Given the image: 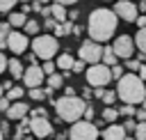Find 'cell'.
<instances>
[{
    "label": "cell",
    "instance_id": "obj_31",
    "mask_svg": "<svg viewBox=\"0 0 146 140\" xmlns=\"http://www.w3.org/2000/svg\"><path fill=\"white\" fill-rule=\"evenodd\" d=\"M139 67H141L139 60H125V67H123V69H128V73H137Z\"/></svg>",
    "mask_w": 146,
    "mask_h": 140
},
{
    "label": "cell",
    "instance_id": "obj_56",
    "mask_svg": "<svg viewBox=\"0 0 146 140\" xmlns=\"http://www.w3.org/2000/svg\"><path fill=\"white\" fill-rule=\"evenodd\" d=\"M141 2H146V0H141Z\"/></svg>",
    "mask_w": 146,
    "mask_h": 140
},
{
    "label": "cell",
    "instance_id": "obj_26",
    "mask_svg": "<svg viewBox=\"0 0 146 140\" xmlns=\"http://www.w3.org/2000/svg\"><path fill=\"white\" fill-rule=\"evenodd\" d=\"M132 133H135V140H146V122H137Z\"/></svg>",
    "mask_w": 146,
    "mask_h": 140
},
{
    "label": "cell",
    "instance_id": "obj_53",
    "mask_svg": "<svg viewBox=\"0 0 146 140\" xmlns=\"http://www.w3.org/2000/svg\"><path fill=\"white\" fill-rule=\"evenodd\" d=\"M36 2H41V5H48V2H50V0H36Z\"/></svg>",
    "mask_w": 146,
    "mask_h": 140
},
{
    "label": "cell",
    "instance_id": "obj_28",
    "mask_svg": "<svg viewBox=\"0 0 146 140\" xmlns=\"http://www.w3.org/2000/svg\"><path fill=\"white\" fill-rule=\"evenodd\" d=\"M100 101H103V103H107V106H112V103L116 101V92H114V90H103Z\"/></svg>",
    "mask_w": 146,
    "mask_h": 140
},
{
    "label": "cell",
    "instance_id": "obj_3",
    "mask_svg": "<svg viewBox=\"0 0 146 140\" xmlns=\"http://www.w3.org/2000/svg\"><path fill=\"white\" fill-rule=\"evenodd\" d=\"M87 108V101L82 96H59L55 101V110H57V117L62 122H78L82 119V112Z\"/></svg>",
    "mask_w": 146,
    "mask_h": 140
},
{
    "label": "cell",
    "instance_id": "obj_35",
    "mask_svg": "<svg viewBox=\"0 0 146 140\" xmlns=\"http://www.w3.org/2000/svg\"><path fill=\"white\" fill-rule=\"evenodd\" d=\"M82 71H84V62H82V60H73L71 73H82Z\"/></svg>",
    "mask_w": 146,
    "mask_h": 140
},
{
    "label": "cell",
    "instance_id": "obj_29",
    "mask_svg": "<svg viewBox=\"0 0 146 140\" xmlns=\"http://www.w3.org/2000/svg\"><path fill=\"white\" fill-rule=\"evenodd\" d=\"M7 34H9V23H7V21H2V23H0V48H5Z\"/></svg>",
    "mask_w": 146,
    "mask_h": 140
},
{
    "label": "cell",
    "instance_id": "obj_19",
    "mask_svg": "<svg viewBox=\"0 0 146 140\" xmlns=\"http://www.w3.org/2000/svg\"><path fill=\"white\" fill-rule=\"evenodd\" d=\"M135 48H139L141 50V55H146V28H141L137 34H135Z\"/></svg>",
    "mask_w": 146,
    "mask_h": 140
},
{
    "label": "cell",
    "instance_id": "obj_16",
    "mask_svg": "<svg viewBox=\"0 0 146 140\" xmlns=\"http://www.w3.org/2000/svg\"><path fill=\"white\" fill-rule=\"evenodd\" d=\"M116 55H114V50H112V46H103V55H100V62L105 64V67H114L116 64Z\"/></svg>",
    "mask_w": 146,
    "mask_h": 140
},
{
    "label": "cell",
    "instance_id": "obj_40",
    "mask_svg": "<svg viewBox=\"0 0 146 140\" xmlns=\"http://www.w3.org/2000/svg\"><path fill=\"white\" fill-rule=\"evenodd\" d=\"M9 103H11V101H9L7 96H0V110H2V112H5L7 108H9Z\"/></svg>",
    "mask_w": 146,
    "mask_h": 140
},
{
    "label": "cell",
    "instance_id": "obj_25",
    "mask_svg": "<svg viewBox=\"0 0 146 140\" xmlns=\"http://www.w3.org/2000/svg\"><path fill=\"white\" fill-rule=\"evenodd\" d=\"M27 94H30V99H32V101H43V99L48 96V94H46V90H41V87H32Z\"/></svg>",
    "mask_w": 146,
    "mask_h": 140
},
{
    "label": "cell",
    "instance_id": "obj_11",
    "mask_svg": "<svg viewBox=\"0 0 146 140\" xmlns=\"http://www.w3.org/2000/svg\"><path fill=\"white\" fill-rule=\"evenodd\" d=\"M30 131H32L36 138L46 140V138L52 133V124H50L48 117H32V119H30Z\"/></svg>",
    "mask_w": 146,
    "mask_h": 140
},
{
    "label": "cell",
    "instance_id": "obj_33",
    "mask_svg": "<svg viewBox=\"0 0 146 140\" xmlns=\"http://www.w3.org/2000/svg\"><path fill=\"white\" fill-rule=\"evenodd\" d=\"M41 71H43V76H50V73H55V62L46 60V62L41 64Z\"/></svg>",
    "mask_w": 146,
    "mask_h": 140
},
{
    "label": "cell",
    "instance_id": "obj_13",
    "mask_svg": "<svg viewBox=\"0 0 146 140\" xmlns=\"http://www.w3.org/2000/svg\"><path fill=\"white\" fill-rule=\"evenodd\" d=\"M5 112H7V117H9V119L18 122V119H23V117L30 112V106H27V103H23V101H14V103H9V108H7Z\"/></svg>",
    "mask_w": 146,
    "mask_h": 140
},
{
    "label": "cell",
    "instance_id": "obj_50",
    "mask_svg": "<svg viewBox=\"0 0 146 140\" xmlns=\"http://www.w3.org/2000/svg\"><path fill=\"white\" fill-rule=\"evenodd\" d=\"M89 96H91V90L84 87V90H82V99H89Z\"/></svg>",
    "mask_w": 146,
    "mask_h": 140
},
{
    "label": "cell",
    "instance_id": "obj_44",
    "mask_svg": "<svg viewBox=\"0 0 146 140\" xmlns=\"http://www.w3.org/2000/svg\"><path fill=\"white\" fill-rule=\"evenodd\" d=\"M137 25H139V30L141 28H146V16H137V21H135Z\"/></svg>",
    "mask_w": 146,
    "mask_h": 140
},
{
    "label": "cell",
    "instance_id": "obj_20",
    "mask_svg": "<svg viewBox=\"0 0 146 140\" xmlns=\"http://www.w3.org/2000/svg\"><path fill=\"white\" fill-rule=\"evenodd\" d=\"M55 67H59L62 71H71V67H73V57L68 55V53H62L59 57H57V64Z\"/></svg>",
    "mask_w": 146,
    "mask_h": 140
},
{
    "label": "cell",
    "instance_id": "obj_41",
    "mask_svg": "<svg viewBox=\"0 0 146 140\" xmlns=\"http://www.w3.org/2000/svg\"><path fill=\"white\" fill-rule=\"evenodd\" d=\"M32 117H48V115H46V108H36V110H32Z\"/></svg>",
    "mask_w": 146,
    "mask_h": 140
},
{
    "label": "cell",
    "instance_id": "obj_24",
    "mask_svg": "<svg viewBox=\"0 0 146 140\" xmlns=\"http://www.w3.org/2000/svg\"><path fill=\"white\" fill-rule=\"evenodd\" d=\"M116 119H119V112H116V108L107 106V108L103 110V122H116Z\"/></svg>",
    "mask_w": 146,
    "mask_h": 140
},
{
    "label": "cell",
    "instance_id": "obj_49",
    "mask_svg": "<svg viewBox=\"0 0 146 140\" xmlns=\"http://www.w3.org/2000/svg\"><path fill=\"white\" fill-rule=\"evenodd\" d=\"M80 32H82V28H80V25H73V30H71V34H75V37H78Z\"/></svg>",
    "mask_w": 146,
    "mask_h": 140
},
{
    "label": "cell",
    "instance_id": "obj_2",
    "mask_svg": "<svg viewBox=\"0 0 146 140\" xmlns=\"http://www.w3.org/2000/svg\"><path fill=\"white\" fill-rule=\"evenodd\" d=\"M116 96L123 101V103H141L146 99V87H144V80L137 76V73H123L119 80H116Z\"/></svg>",
    "mask_w": 146,
    "mask_h": 140
},
{
    "label": "cell",
    "instance_id": "obj_36",
    "mask_svg": "<svg viewBox=\"0 0 146 140\" xmlns=\"http://www.w3.org/2000/svg\"><path fill=\"white\" fill-rule=\"evenodd\" d=\"M121 126H123V131H125V133H132V131H135V126H137V122H135V119H125Z\"/></svg>",
    "mask_w": 146,
    "mask_h": 140
},
{
    "label": "cell",
    "instance_id": "obj_30",
    "mask_svg": "<svg viewBox=\"0 0 146 140\" xmlns=\"http://www.w3.org/2000/svg\"><path fill=\"white\" fill-rule=\"evenodd\" d=\"M16 2H21V0H0V14H9Z\"/></svg>",
    "mask_w": 146,
    "mask_h": 140
},
{
    "label": "cell",
    "instance_id": "obj_5",
    "mask_svg": "<svg viewBox=\"0 0 146 140\" xmlns=\"http://www.w3.org/2000/svg\"><path fill=\"white\" fill-rule=\"evenodd\" d=\"M84 78H87V83H89L91 87H105V85L112 80V76H110V67H105L103 62H96V64L87 67Z\"/></svg>",
    "mask_w": 146,
    "mask_h": 140
},
{
    "label": "cell",
    "instance_id": "obj_39",
    "mask_svg": "<svg viewBox=\"0 0 146 140\" xmlns=\"http://www.w3.org/2000/svg\"><path fill=\"white\" fill-rule=\"evenodd\" d=\"M55 25H57V21H55L52 16H48V18H46V23H43V28H46V30H55Z\"/></svg>",
    "mask_w": 146,
    "mask_h": 140
},
{
    "label": "cell",
    "instance_id": "obj_42",
    "mask_svg": "<svg viewBox=\"0 0 146 140\" xmlns=\"http://www.w3.org/2000/svg\"><path fill=\"white\" fill-rule=\"evenodd\" d=\"M5 69H7V57H5V53L0 50V73H2Z\"/></svg>",
    "mask_w": 146,
    "mask_h": 140
},
{
    "label": "cell",
    "instance_id": "obj_54",
    "mask_svg": "<svg viewBox=\"0 0 146 140\" xmlns=\"http://www.w3.org/2000/svg\"><path fill=\"white\" fill-rule=\"evenodd\" d=\"M0 96H2V83H0Z\"/></svg>",
    "mask_w": 146,
    "mask_h": 140
},
{
    "label": "cell",
    "instance_id": "obj_14",
    "mask_svg": "<svg viewBox=\"0 0 146 140\" xmlns=\"http://www.w3.org/2000/svg\"><path fill=\"white\" fill-rule=\"evenodd\" d=\"M103 140H125V131L121 124H110L103 131Z\"/></svg>",
    "mask_w": 146,
    "mask_h": 140
},
{
    "label": "cell",
    "instance_id": "obj_47",
    "mask_svg": "<svg viewBox=\"0 0 146 140\" xmlns=\"http://www.w3.org/2000/svg\"><path fill=\"white\" fill-rule=\"evenodd\" d=\"M64 96H75V90H73L71 85H66V90H64Z\"/></svg>",
    "mask_w": 146,
    "mask_h": 140
},
{
    "label": "cell",
    "instance_id": "obj_18",
    "mask_svg": "<svg viewBox=\"0 0 146 140\" xmlns=\"http://www.w3.org/2000/svg\"><path fill=\"white\" fill-rule=\"evenodd\" d=\"M25 21H27V16H25L23 11H11L7 23H9V25H14V28H23V25H25Z\"/></svg>",
    "mask_w": 146,
    "mask_h": 140
},
{
    "label": "cell",
    "instance_id": "obj_22",
    "mask_svg": "<svg viewBox=\"0 0 146 140\" xmlns=\"http://www.w3.org/2000/svg\"><path fill=\"white\" fill-rule=\"evenodd\" d=\"M62 85H64V76L62 73H50L48 76V87L50 90H59Z\"/></svg>",
    "mask_w": 146,
    "mask_h": 140
},
{
    "label": "cell",
    "instance_id": "obj_55",
    "mask_svg": "<svg viewBox=\"0 0 146 140\" xmlns=\"http://www.w3.org/2000/svg\"><path fill=\"white\" fill-rule=\"evenodd\" d=\"M0 140H2V131H0Z\"/></svg>",
    "mask_w": 146,
    "mask_h": 140
},
{
    "label": "cell",
    "instance_id": "obj_1",
    "mask_svg": "<svg viewBox=\"0 0 146 140\" xmlns=\"http://www.w3.org/2000/svg\"><path fill=\"white\" fill-rule=\"evenodd\" d=\"M116 25H119V18L112 9L107 7H96L91 14H89V21H87V32H89V39L91 41H110L116 32Z\"/></svg>",
    "mask_w": 146,
    "mask_h": 140
},
{
    "label": "cell",
    "instance_id": "obj_9",
    "mask_svg": "<svg viewBox=\"0 0 146 140\" xmlns=\"http://www.w3.org/2000/svg\"><path fill=\"white\" fill-rule=\"evenodd\" d=\"M112 50H114L116 57L130 60L132 53H135V41H132V37H128V34H119V37L114 39V44H112Z\"/></svg>",
    "mask_w": 146,
    "mask_h": 140
},
{
    "label": "cell",
    "instance_id": "obj_17",
    "mask_svg": "<svg viewBox=\"0 0 146 140\" xmlns=\"http://www.w3.org/2000/svg\"><path fill=\"white\" fill-rule=\"evenodd\" d=\"M7 67H9V73H11V78H21L23 76V62L18 60V57H11L9 62H7Z\"/></svg>",
    "mask_w": 146,
    "mask_h": 140
},
{
    "label": "cell",
    "instance_id": "obj_23",
    "mask_svg": "<svg viewBox=\"0 0 146 140\" xmlns=\"http://www.w3.org/2000/svg\"><path fill=\"white\" fill-rule=\"evenodd\" d=\"M23 87H18V85H14V87H7V99L9 101H21L23 99Z\"/></svg>",
    "mask_w": 146,
    "mask_h": 140
},
{
    "label": "cell",
    "instance_id": "obj_4",
    "mask_svg": "<svg viewBox=\"0 0 146 140\" xmlns=\"http://www.w3.org/2000/svg\"><path fill=\"white\" fill-rule=\"evenodd\" d=\"M32 53L36 55V57H41V60H52L55 55H57V48H59V44H57V37L55 34H36L34 39H32Z\"/></svg>",
    "mask_w": 146,
    "mask_h": 140
},
{
    "label": "cell",
    "instance_id": "obj_45",
    "mask_svg": "<svg viewBox=\"0 0 146 140\" xmlns=\"http://www.w3.org/2000/svg\"><path fill=\"white\" fill-rule=\"evenodd\" d=\"M137 76H139L141 80H146V64H141V67H139V71H137Z\"/></svg>",
    "mask_w": 146,
    "mask_h": 140
},
{
    "label": "cell",
    "instance_id": "obj_43",
    "mask_svg": "<svg viewBox=\"0 0 146 140\" xmlns=\"http://www.w3.org/2000/svg\"><path fill=\"white\" fill-rule=\"evenodd\" d=\"M78 16H80V11H78V9H73V11H68V16H66V18H68V21L73 23V21H75Z\"/></svg>",
    "mask_w": 146,
    "mask_h": 140
},
{
    "label": "cell",
    "instance_id": "obj_46",
    "mask_svg": "<svg viewBox=\"0 0 146 140\" xmlns=\"http://www.w3.org/2000/svg\"><path fill=\"white\" fill-rule=\"evenodd\" d=\"M52 2H57V5H64V7H68V5H75L78 0H52Z\"/></svg>",
    "mask_w": 146,
    "mask_h": 140
},
{
    "label": "cell",
    "instance_id": "obj_52",
    "mask_svg": "<svg viewBox=\"0 0 146 140\" xmlns=\"http://www.w3.org/2000/svg\"><path fill=\"white\" fill-rule=\"evenodd\" d=\"M27 62H30V64H34V62H36V55H34V53H32V55H27Z\"/></svg>",
    "mask_w": 146,
    "mask_h": 140
},
{
    "label": "cell",
    "instance_id": "obj_12",
    "mask_svg": "<svg viewBox=\"0 0 146 140\" xmlns=\"http://www.w3.org/2000/svg\"><path fill=\"white\" fill-rule=\"evenodd\" d=\"M21 78H23V83L32 90V87H39V85L43 83V78H46V76H43V71H41V67H39V64H30V67L23 71V76H21Z\"/></svg>",
    "mask_w": 146,
    "mask_h": 140
},
{
    "label": "cell",
    "instance_id": "obj_32",
    "mask_svg": "<svg viewBox=\"0 0 146 140\" xmlns=\"http://www.w3.org/2000/svg\"><path fill=\"white\" fill-rule=\"evenodd\" d=\"M119 115H125V117H132L135 115V106H130V103H123L119 110H116Z\"/></svg>",
    "mask_w": 146,
    "mask_h": 140
},
{
    "label": "cell",
    "instance_id": "obj_8",
    "mask_svg": "<svg viewBox=\"0 0 146 140\" xmlns=\"http://www.w3.org/2000/svg\"><path fill=\"white\" fill-rule=\"evenodd\" d=\"M27 46H30V41H27V34H25V32L9 30L7 41H5V48H9L14 55H21V53H25V50H27Z\"/></svg>",
    "mask_w": 146,
    "mask_h": 140
},
{
    "label": "cell",
    "instance_id": "obj_38",
    "mask_svg": "<svg viewBox=\"0 0 146 140\" xmlns=\"http://www.w3.org/2000/svg\"><path fill=\"white\" fill-rule=\"evenodd\" d=\"M135 122H146V108L135 110Z\"/></svg>",
    "mask_w": 146,
    "mask_h": 140
},
{
    "label": "cell",
    "instance_id": "obj_34",
    "mask_svg": "<svg viewBox=\"0 0 146 140\" xmlns=\"http://www.w3.org/2000/svg\"><path fill=\"white\" fill-rule=\"evenodd\" d=\"M123 73H125V69H123V67H119V64L110 67V76H112V78H116V80H119V78H121Z\"/></svg>",
    "mask_w": 146,
    "mask_h": 140
},
{
    "label": "cell",
    "instance_id": "obj_51",
    "mask_svg": "<svg viewBox=\"0 0 146 140\" xmlns=\"http://www.w3.org/2000/svg\"><path fill=\"white\" fill-rule=\"evenodd\" d=\"M103 90H105V87H96V92H94V96H96V99H100V96H103Z\"/></svg>",
    "mask_w": 146,
    "mask_h": 140
},
{
    "label": "cell",
    "instance_id": "obj_37",
    "mask_svg": "<svg viewBox=\"0 0 146 140\" xmlns=\"http://www.w3.org/2000/svg\"><path fill=\"white\" fill-rule=\"evenodd\" d=\"M82 117H84V122H91L94 119V106H87L84 112H82Z\"/></svg>",
    "mask_w": 146,
    "mask_h": 140
},
{
    "label": "cell",
    "instance_id": "obj_10",
    "mask_svg": "<svg viewBox=\"0 0 146 140\" xmlns=\"http://www.w3.org/2000/svg\"><path fill=\"white\" fill-rule=\"evenodd\" d=\"M112 11L116 14V18H123V21H128V23H135V21H137V16H139L137 5H135V2H130V0H116V5H114V9H112Z\"/></svg>",
    "mask_w": 146,
    "mask_h": 140
},
{
    "label": "cell",
    "instance_id": "obj_7",
    "mask_svg": "<svg viewBox=\"0 0 146 140\" xmlns=\"http://www.w3.org/2000/svg\"><path fill=\"white\" fill-rule=\"evenodd\" d=\"M78 55L84 64H96L100 62V55H103V46L98 41H91V39H84L78 48Z\"/></svg>",
    "mask_w": 146,
    "mask_h": 140
},
{
    "label": "cell",
    "instance_id": "obj_6",
    "mask_svg": "<svg viewBox=\"0 0 146 140\" xmlns=\"http://www.w3.org/2000/svg\"><path fill=\"white\" fill-rule=\"evenodd\" d=\"M68 140H98V126L94 122L78 119L68 131Z\"/></svg>",
    "mask_w": 146,
    "mask_h": 140
},
{
    "label": "cell",
    "instance_id": "obj_48",
    "mask_svg": "<svg viewBox=\"0 0 146 140\" xmlns=\"http://www.w3.org/2000/svg\"><path fill=\"white\" fill-rule=\"evenodd\" d=\"M43 7H46V5H41V2H36V0H34V5H32V9H34V11H39V14H41V9H43Z\"/></svg>",
    "mask_w": 146,
    "mask_h": 140
},
{
    "label": "cell",
    "instance_id": "obj_15",
    "mask_svg": "<svg viewBox=\"0 0 146 140\" xmlns=\"http://www.w3.org/2000/svg\"><path fill=\"white\" fill-rule=\"evenodd\" d=\"M48 9H50V16H52L57 23H64V21H66V16H68V11H66V7H64V5H57V2H52Z\"/></svg>",
    "mask_w": 146,
    "mask_h": 140
},
{
    "label": "cell",
    "instance_id": "obj_21",
    "mask_svg": "<svg viewBox=\"0 0 146 140\" xmlns=\"http://www.w3.org/2000/svg\"><path fill=\"white\" fill-rule=\"evenodd\" d=\"M71 30H73V23H71V21L57 23V25H55V37H66V34H71Z\"/></svg>",
    "mask_w": 146,
    "mask_h": 140
},
{
    "label": "cell",
    "instance_id": "obj_27",
    "mask_svg": "<svg viewBox=\"0 0 146 140\" xmlns=\"http://www.w3.org/2000/svg\"><path fill=\"white\" fill-rule=\"evenodd\" d=\"M25 30H27V34H32V37H36L39 34V30H41V25L36 23V21H25V25H23Z\"/></svg>",
    "mask_w": 146,
    "mask_h": 140
}]
</instances>
